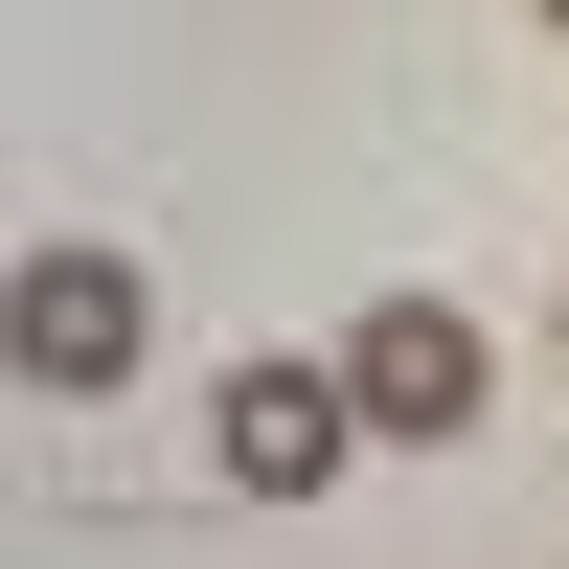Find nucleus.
<instances>
[{
  "label": "nucleus",
  "mask_w": 569,
  "mask_h": 569,
  "mask_svg": "<svg viewBox=\"0 0 569 569\" xmlns=\"http://www.w3.org/2000/svg\"><path fill=\"white\" fill-rule=\"evenodd\" d=\"M0 365H23L46 410L137 388V273H114V251H23V297H0Z\"/></svg>",
  "instance_id": "f257e3e1"
},
{
  "label": "nucleus",
  "mask_w": 569,
  "mask_h": 569,
  "mask_svg": "<svg viewBox=\"0 0 569 569\" xmlns=\"http://www.w3.org/2000/svg\"><path fill=\"white\" fill-rule=\"evenodd\" d=\"M342 388H365V433H479V319L456 297H365V342H342Z\"/></svg>",
  "instance_id": "f03ea898"
},
{
  "label": "nucleus",
  "mask_w": 569,
  "mask_h": 569,
  "mask_svg": "<svg viewBox=\"0 0 569 569\" xmlns=\"http://www.w3.org/2000/svg\"><path fill=\"white\" fill-rule=\"evenodd\" d=\"M342 433H365L342 365H228V479H251V501H319V479H342Z\"/></svg>",
  "instance_id": "7ed1b4c3"
},
{
  "label": "nucleus",
  "mask_w": 569,
  "mask_h": 569,
  "mask_svg": "<svg viewBox=\"0 0 569 569\" xmlns=\"http://www.w3.org/2000/svg\"><path fill=\"white\" fill-rule=\"evenodd\" d=\"M547 23H569V0H547Z\"/></svg>",
  "instance_id": "20e7f679"
}]
</instances>
